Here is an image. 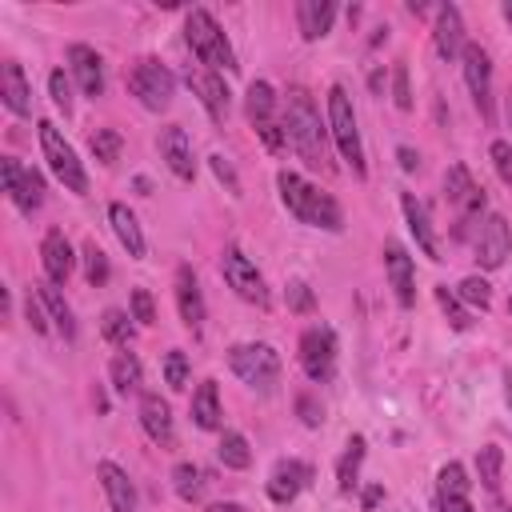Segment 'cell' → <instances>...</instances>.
<instances>
[{
    "instance_id": "obj_1",
    "label": "cell",
    "mask_w": 512,
    "mask_h": 512,
    "mask_svg": "<svg viewBox=\"0 0 512 512\" xmlns=\"http://www.w3.org/2000/svg\"><path fill=\"white\" fill-rule=\"evenodd\" d=\"M280 124H284V136L300 152L304 164L328 168V132L320 128V112H316V104H312V96L304 88H288Z\"/></svg>"
},
{
    "instance_id": "obj_2",
    "label": "cell",
    "mask_w": 512,
    "mask_h": 512,
    "mask_svg": "<svg viewBox=\"0 0 512 512\" xmlns=\"http://www.w3.org/2000/svg\"><path fill=\"white\" fill-rule=\"evenodd\" d=\"M276 188H280V200H284V208L300 220V224H308V228H324V232H340L344 228V212H340V204L328 196V192H320L316 184H308L304 176H296V172H276Z\"/></svg>"
},
{
    "instance_id": "obj_3",
    "label": "cell",
    "mask_w": 512,
    "mask_h": 512,
    "mask_svg": "<svg viewBox=\"0 0 512 512\" xmlns=\"http://www.w3.org/2000/svg\"><path fill=\"white\" fill-rule=\"evenodd\" d=\"M184 40H188V48H192V56L200 60V64H208V72H236V52H232V44H228V36L220 32V24L212 20V12H204V8H192L188 16H184Z\"/></svg>"
},
{
    "instance_id": "obj_4",
    "label": "cell",
    "mask_w": 512,
    "mask_h": 512,
    "mask_svg": "<svg viewBox=\"0 0 512 512\" xmlns=\"http://www.w3.org/2000/svg\"><path fill=\"white\" fill-rule=\"evenodd\" d=\"M328 136L336 140L340 156L352 164L356 176H364V148H360V128H356V112H352V100H348V88L344 84H332L328 88Z\"/></svg>"
},
{
    "instance_id": "obj_5",
    "label": "cell",
    "mask_w": 512,
    "mask_h": 512,
    "mask_svg": "<svg viewBox=\"0 0 512 512\" xmlns=\"http://www.w3.org/2000/svg\"><path fill=\"white\" fill-rule=\"evenodd\" d=\"M40 148H44V160H48L52 176H56V180H60L68 192L84 196V192H88V176H84V164L76 160V148L64 140V132H60L52 120H40Z\"/></svg>"
},
{
    "instance_id": "obj_6",
    "label": "cell",
    "mask_w": 512,
    "mask_h": 512,
    "mask_svg": "<svg viewBox=\"0 0 512 512\" xmlns=\"http://www.w3.org/2000/svg\"><path fill=\"white\" fill-rule=\"evenodd\" d=\"M228 364L256 392H272L276 380H280V356H276L272 344H236L228 352Z\"/></svg>"
},
{
    "instance_id": "obj_7",
    "label": "cell",
    "mask_w": 512,
    "mask_h": 512,
    "mask_svg": "<svg viewBox=\"0 0 512 512\" xmlns=\"http://www.w3.org/2000/svg\"><path fill=\"white\" fill-rule=\"evenodd\" d=\"M128 92L148 108V112H164L176 96V76L156 60V56H144L132 76H128Z\"/></svg>"
},
{
    "instance_id": "obj_8",
    "label": "cell",
    "mask_w": 512,
    "mask_h": 512,
    "mask_svg": "<svg viewBox=\"0 0 512 512\" xmlns=\"http://www.w3.org/2000/svg\"><path fill=\"white\" fill-rule=\"evenodd\" d=\"M244 112H248V124L256 128V136L264 140V148L280 152L284 148V124L276 120V92L268 80H256L248 84V96H244Z\"/></svg>"
},
{
    "instance_id": "obj_9",
    "label": "cell",
    "mask_w": 512,
    "mask_h": 512,
    "mask_svg": "<svg viewBox=\"0 0 512 512\" xmlns=\"http://www.w3.org/2000/svg\"><path fill=\"white\" fill-rule=\"evenodd\" d=\"M220 276L228 280V288H232L240 300H248V304H256V308H268L264 276H260V268H256L236 244H228V248L220 252Z\"/></svg>"
},
{
    "instance_id": "obj_10",
    "label": "cell",
    "mask_w": 512,
    "mask_h": 512,
    "mask_svg": "<svg viewBox=\"0 0 512 512\" xmlns=\"http://www.w3.org/2000/svg\"><path fill=\"white\" fill-rule=\"evenodd\" d=\"M444 196H448V204L456 208V220H460V228H456V236H464V228L472 224V220H480V212H484V188H476L472 184V176H468V168L464 164H452L448 172H444Z\"/></svg>"
},
{
    "instance_id": "obj_11",
    "label": "cell",
    "mask_w": 512,
    "mask_h": 512,
    "mask_svg": "<svg viewBox=\"0 0 512 512\" xmlns=\"http://www.w3.org/2000/svg\"><path fill=\"white\" fill-rule=\"evenodd\" d=\"M0 172H4V192H8V200H12L24 216H32V212L44 204V176H40L36 168H24L16 156H4V160H0Z\"/></svg>"
},
{
    "instance_id": "obj_12",
    "label": "cell",
    "mask_w": 512,
    "mask_h": 512,
    "mask_svg": "<svg viewBox=\"0 0 512 512\" xmlns=\"http://www.w3.org/2000/svg\"><path fill=\"white\" fill-rule=\"evenodd\" d=\"M300 368L316 384H324L332 376V368H336V336H332V328H324V324L304 328V336H300Z\"/></svg>"
},
{
    "instance_id": "obj_13",
    "label": "cell",
    "mask_w": 512,
    "mask_h": 512,
    "mask_svg": "<svg viewBox=\"0 0 512 512\" xmlns=\"http://www.w3.org/2000/svg\"><path fill=\"white\" fill-rule=\"evenodd\" d=\"M460 60H464V84L472 92L476 112L484 120H492V60H488V52L480 44H464Z\"/></svg>"
},
{
    "instance_id": "obj_14",
    "label": "cell",
    "mask_w": 512,
    "mask_h": 512,
    "mask_svg": "<svg viewBox=\"0 0 512 512\" xmlns=\"http://www.w3.org/2000/svg\"><path fill=\"white\" fill-rule=\"evenodd\" d=\"M508 252H512L508 220H504L500 212H492V216L480 224V232H476V264L492 272V268H500V264L508 260Z\"/></svg>"
},
{
    "instance_id": "obj_15",
    "label": "cell",
    "mask_w": 512,
    "mask_h": 512,
    "mask_svg": "<svg viewBox=\"0 0 512 512\" xmlns=\"http://www.w3.org/2000/svg\"><path fill=\"white\" fill-rule=\"evenodd\" d=\"M312 480V468L304 460H276V468L268 472V500L272 504H292Z\"/></svg>"
},
{
    "instance_id": "obj_16",
    "label": "cell",
    "mask_w": 512,
    "mask_h": 512,
    "mask_svg": "<svg viewBox=\"0 0 512 512\" xmlns=\"http://www.w3.org/2000/svg\"><path fill=\"white\" fill-rule=\"evenodd\" d=\"M468 488H472V480H468L464 464L448 460L440 468V476H436V504H440V512H472Z\"/></svg>"
},
{
    "instance_id": "obj_17",
    "label": "cell",
    "mask_w": 512,
    "mask_h": 512,
    "mask_svg": "<svg viewBox=\"0 0 512 512\" xmlns=\"http://www.w3.org/2000/svg\"><path fill=\"white\" fill-rule=\"evenodd\" d=\"M40 264H44V276L48 284H64L76 268V256H72V244L60 228H48L44 240H40Z\"/></svg>"
},
{
    "instance_id": "obj_18",
    "label": "cell",
    "mask_w": 512,
    "mask_h": 512,
    "mask_svg": "<svg viewBox=\"0 0 512 512\" xmlns=\"http://www.w3.org/2000/svg\"><path fill=\"white\" fill-rule=\"evenodd\" d=\"M96 476H100V488L112 504V512H140V496H136V484L128 480V472L112 460H100L96 464Z\"/></svg>"
},
{
    "instance_id": "obj_19",
    "label": "cell",
    "mask_w": 512,
    "mask_h": 512,
    "mask_svg": "<svg viewBox=\"0 0 512 512\" xmlns=\"http://www.w3.org/2000/svg\"><path fill=\"white\" fill-rule=\"evenodd\" d=\"M160 160L172 168V176H180V180H192L196 176V160H192V140H188V132L180 128V124H168L164 132H160Z\"/></svg>"
},
{
    "instance_id": "obj_20",
    "label": "cell",
    "mask_w": 512,
    "mask_h": 512,
    "mask_svg": "<svg viewBox=\"0 0 512 512\" xmlns=\"http://www.w3.org/2000/svg\"><path fill=\"white\" fill-rule=\"evenodd\" d=\"M140 428L148 432V440H156L160 448H168L176 440V428H172V408L160 392H140Z\"/></svg>"
},
{
    "instance_id": "obj_21",
    "label": "cell",
    "mask_w": 512,
    "mask_h": 512,
    "mask_svg": "<svg viewBox=\"0 0 512 512\" xmlns=\"http://www.w3.org/2000/svg\"><path fill=\"white\" fill-rule=\"evenodd\" d=\"M68 64H72V76H76V84H80L84 96H92V100L104 96V60H100L96 48L72 44L68 48Z\"/></svg>"
},
{
    "instance_id": "obj_22",
    "label": "cell",
    "mask_w": 512,
    "mask_h": 512,
    "mask_svg": "<svg viewBox=\"0 0 512 512\" xmlns=\"http://www.w3.org/2000/svg\"><path fill=\"white\" fill-rule=\"evenodd\" d=\"M432 44L440 52V60H452L464 52V20H460V8L456 4H440L436 8V32H432Z\"/></svg>"
},
{
    "instance_id": "obj_23",
    "label": "cell",
    "mask_w": 512,
    "mask_h": 512,
    "mask_svg": "<svg viewBox=\"0 0 512 512\" xmlns=\"http://www.w3.org/2000/svg\"><path fill=\"white\" fill-rule=\"evenodd\" d=\"M384 272H388V284H392V292H396V304H400V308H412V300H416L412 256H408L400 244H388V248H384Z\"/></svg>"
},
{
    "instance_id": "obj_24",
    "label": "cell",
    "mask_w": 512,
    "mask_h": 512,
    "mask_svg": "<svg viewBox=\"0 0 512 512\" xmlns=\"http://www.w3.org/2000/svg\"><path fill=\"white\" fill-rule=\"evenodd\" d=\"M176 308H180L184 328L200 332V324H204V296H200V280H196V272L188 264L176 268Z\"/></svg>"
},
{
    "instance_id": "obj_25",
    "label": "cell",
    "mask_w": 512,
    "mask_h": 512,
    "mask_svg": "<svg viewBox=\"0 0 512 512\" xmlns=\"http://www.w3.org/2000/svg\"><path fill=\"white\" fill-rule=\"evenodd\" d=\"M188 84H192V92L200 96V104L208 108L212 120H224V116H228V104H232L228 96H232V92H228V84H224L220 72H192V68H188Z\"/></svg>"
},
{
    "instance_id": "obj_26",
    "label": "cell",
    "mask_w": 512,
    "mask_h": 512,
    "mask_svg": "<svg viewBox=\"0 0 512 512\" xmlns=\"http://www.w3.org/2000/svg\"><path fill=\"white\" fill-rule=\"evenodd\" d=\"M400 208H404L408 232L416 236L420 252H424L428 260H440V240H436V232H432V220H428V208L416 200V192H404V196H400Z\"/></svg>"
},
{
    "instance_id": "obj_27",
    "label": "cell",
    "mask_w": 512,
    "mask_h": 512,
    "mask_svg": "<svg viewBox=\"0 0 512 512\" xmlns=\"http://www.w3.org/2000/svg\"><path fill=\"white\" fill-rule=\"evenodd\" d=\"M332 20H336V4L332 0H300L296 4V24H300V36L304 40H320L332 32Z\"/></svg>"
},
{
    "instance_id": "obj_28",
    "label": "cell",
    "mask_w": 512,
    "mask_h": 512,
    "mask_svg": "<svg viewBox=\"0 0 512 512\" xmlns=\"http://www.w3.org/2000/svg\"><path fill=\"white\" fill-rule=\"evenodd\" d=\"M0 96H4L8 112H16V116L32 112V88H28L24 68L16 60H4V68H0Z\"/></svg>"
},
{
    "instance_id": "obj_29",
    "label": "cell",
    "mask_w": 512,
    "mask_h": 512,
    "mask_svg": "<svg viewBox=\"0 0 512 512\" xmlns=\"http://www.w3.org/2000/svg\"><path fill=\"white\" fill-rule=\"evenodd\" d=\"M108 220H112L116 240L128 248V256H144V232H140V224H136V212L116 200V204H108Z\"/></svg>"
},
{
    "instance_id": "obj_30",
    "label": "cell",
    "mask_w": 512,
    "mask_h": 512,
    "mask_svg": "<svg viewBox=\"0 0 512 512\" xmlns=\"http://www.w3.org/2000/svg\"><path fill=\"white\" fill-rule=\"evenodd\" d=\"M220 392H216V380H204L196 392H192V424L196 428H204V432H212V428H220Z\"/></svg>"
},
{
    "instance_id": "obj_31",
    "label": "cell",
    "mask_w": 512,
    "mask_h": 512,
    "mask_svg": "<svg viewBox=\"0 0 512 512\" xmlns=\"http://www.w3.org/2000/svg\"><path fill=\"white\" fill-rule=\"evenodd\" d=\"M36 296L44 300L48 320L56 324V332H60L64 340H72V336H76V320H72V308H68V300L60 296V288H56V284H36Z\"/></svg>"
},
{
    "instance_id": "obj_32",
    "label": "cell",
    "mask_w": 512,
    "mask_h": 512,
    "mask_svg": "<svg viewBox=\"0 0 512 512\" xmlns=\"http://www.w3.org/2000/svg\"><path fill=\"white\" fill-rule=\"evenodd\" d=\"M108 376H112V388H116L120 396H132V392H140V384H144V368H140V360H136L132 352H116L112 364H108Z\"/></svg>"
},
{
    "instance_id": "obj_33",
    "label": "cell",
    "mask_w": 512,
    "mask_h": 512,
    "mask_svg": "<svg viewBox=\"0 0 512 512\" xmlns=\"http://www.w3.org/2000/svg\"><path fill=\"white\" fill-rule=\"evenodd\" d=\"M360 464H364V436H352L344 444V456L336 460V488L348 496L356 488V476H360Z\"/></svg>"
},
{
    "instance_id": "obj_34",
    "label": "cell",
    "mask_w": 512,
    "mask_h": 512,
    "mask_svg": "<svg viewBox=\"0 0 512 512\" xmlns=\"http://www.w3.org/2000/svg\"><path fill=\"white\" fill-rule=\"evenodd\" d=\"M476 476H480V484H484L488 492L500 488V480H504V448H500V444H484V448L476 452Z\"/></svg>"
},
{
    "instance_id": "obj_35",
    "label": "cell",
    "mask_w": 512,
    "mask_h": 512,
    "mask_svg": "<svg viewBox=\"0 0 512 512\" xmlns=\"http://www.w3.org/2000/svg\"><path fill=\"white\" fill-rule=\"evenodd\" d=\"M216 456H220V464H224V468H236V472H244V468L252 464L248 440H244L240 432H224V436H220V444H216Z\"/></svg>"
},
{
    "instance_id": "obj_36",
    "label": "cell",
    "mask_w": 512,
    "mask_h": 512,
    "mask_svg": "<svg viewBox=\"0 0 512 512\" xmlns=\"http://www.w3.org/2000/svg\"><path fill=\"white\" fill-rule=\"evenodd\" d=\"M172 488H176V496L180 500H200V492H204V472L192 464V460H180L176 468H172Z\"/></svg>"
},
{
    "instance_id": "obj_37",
    "label": "cell",
    "mask_w": 512,
    "mask_h": 512,
    "mask_svg": "<svg viewBox=\"0 0 512 512\" xmlns=\"http://www.w3.org/2000/svg\"><path fill=\"white\" fill-rule=\"evenodd\" d=\"M100 332H104V340L128 348V344H132V316L120 312V308H108V312L100 316Z\"/></svg>"
},
{
    "instance_id": "obj_38",
    "label": "cell",
    "mask_w": 512,
    "mask_h": 512,
    "mask_svg": "<svg viewBox=\"0 0 512 512\" xmlns=\"http://www.w3.org/2000/svg\"><path fill=\"white\" fill-rule=\"evenodd\" d=\"M120 148H124V140H120L116 128H96V132H92V156H96L100 164H116V160H120Z\"/></svg>"
},
{
    "instance_id": "obj_39",
    "label": "cell",
    "mask_w": 512,
    "mask_h": 512,
    "mask_svg": "<svg viewBox=\"0 0 512 512\" xmlns=\"http://www.w3.org/2000/svg\"><path fill=\"white\" fill-rule=\"evenodd\" d=\"M436 304H440V312L448 316V324H452L456 332L472 328V320H468V312H464L460 296H456V292H448V284H436Z\"/></svg>"
},
{
    "instance_id": "obj_40",
    "label": "cell",
    "mask_w": 512,
    "mask_h": 512,
    "mask_svg": "<svg viewBox=\"0 0 512 512\" xmlns=\"http://www.w3.org/2000/svg\"><path fill=\"white\" fill-rule=\"evenodd\" d=\"M456 296H460L464 304H472V308H480V312H484V308L492 304V284H488L484 276H464V280H460V288H456Z\"/></svg>"
},
{
    "instance_id": "obj_41",
    "label": "cell",
    "mask_w": 512,
    "mask_h": 512,
    "mask_svg": "<svg viewBox=\"0 0 512 512\" xmlns=\"http://www.w3.org/2000/svg\"><path fill=\"white\" fill-rule=\"evenodd\" d=\"M80 256H84V276H88V284H96V288H100V284L108 280V256L100 252V244H96V240H88Z\"/></svg>"
},
{
    "instance_id": "obj_42",
    "label": "cell",
    "mask_w": 512,
    "mask_h": 512,
    "mask_svg": "<svg viewBox=\"0 0 512 512\" xmlns=\"http://www.w3.org/2000/svg\"><path fill=\"white\" fill-rule=\"evenodd\" d=\"M164 384L176 388V392L188 384V356H184L180 348H172V352L164 356Z\"/></svg>"
},
{
    "instance_id": "obj_43",
    "label": "cell",
    "mask_w": 512,
    "mask_h": 512,
    "mask_svg": "<svg viewBox=\"0 0 512 512\" xmlns=\"http://www.w3.org/2000/svg\"><path fill=\"white\" fill-rule=\"evenodd\" d=\"M488 156H492V168H496V176H500L504 184H512V144H508V140H492Z\"/></svg>"
},
{
    "instance_id": "obj_44",
    "label": "cell",
    "mask_w": 512,
    "mask_h": 512,
    "mask_svg": "<svg viewBox=\"0 0 512 512\" xmlns=\"http://www.w3.org/2000/svg\"><path fill=\"white\" fill-rule=\"evenodd\" d=\"M392 100H396V108H400V112H408V108H412V92H408V64H404V60L392 68Z\"/></svg>"
},
{
    "instance_id": "obj_45",
    "label": "cell",
    "mask_w": 512,
    "mask_h": 512,
    "mask_svg": "<svg viewBox=\"0 0 512 512\" xmlns=\"http://www.w3.org/2000/svg\"><path fill=\"white\" fill-rule=\"evenodd\" d=\"M48 92H52V104H56V108L72 112V84H68V76H64L60 68L48 76Z\"/></svg>"
},
{
    "instance_id": "obj_46",
    "label": "cell",
    "mask_w": 512,
    "mask_h": 512,
    "mask_svg": "<svg viewBox=\"0 0 512 512\" xmlns=\"http://www.w3.org/2000/svg\"><path fill=\"white\" fill-rule=\"evenodd\" d=\"M24 316H28V328H32L36 336H44V332H48V308H44V300H40V296H32V292H28V300H24Z\"/></svg>"
},
{
    "instance_id": "obj_47",
    "label": "cell",
    "mask_w": 512,
    "mask_h": 512,
    "mask_svg": "<svg viewBox=\"0 0 512 512\" xmlns=\"http://www.w3.org/2000/svg\"><path fill=\"white\" fill-rule=\"evenodd\" d=\"M132 320H140V324H152L156 320V304H152V292L148 288H132Z\"/></svg>"
},
{
    "instance_id": "obj_48",
    "label": "cell",
    "mask_w": 512,
    "mask_h": 512,
    "mask_svg": "<svg viewBox=\"0 0 512 512\" xmlns=\"http://www.w3.org/2000/svg\"><path fill=\"white\" fill-rule=\"evenodd\" d=\"M208 164H212V172H216V180H220V184H228V192H232V196H240V180H236V172H232V164H228L224 156H208Z\"/></svg>"
},
{
    "instance_id": "obj_49",
    "label": "cell",
    "mask_w": 512,
    "mask_h": 512,
    "mask_svg": "<svg viewBox=\"0 0 512 512\" xmlns=\"http://www.w3.org/2000/svg\"><path fill=\"white\" fill-rule=\"evenodd\" d=\"M288 308H292V312H308V308H312V288H308L304 280H292V284H288Z\"/></svg>"
},
{
    "instance_id": "obj_50",
    "label": "cell",
    "mask_w": 512,
    "mask_h": 512,
    "mask_svg": "<svg viewBox=\"0 0 512 512\" xmlns=\"http://www.w3.org/2000/svg\"><path fill=\"white\" fill-rule=\"evenodd\" d=\"M296 408H300V420H304L308 428H316V424H320V408H316V400H312V396H300V400H296Z\"/></svg>"
},
{
    "instance_id": "obj_51",
    "label": "cell",
    "mask_w": 512,
    "mask_h": 512,
    "mask_svg": "<svg viewBox=\"0 0 512 512\" xmlns=\"http://www.w3.org/2000/svg\"><path fill=\"white\" fill-rule=\"evenodd\" d=\"M396 156H400V168H404V172H416V164H420V156H416L412 148H396Z\"/></svg>"
},
{
    "instance_id": "obj_52",
    "label": "cell",
    "mask_w": 512,
    "mask_h": 512,
    "mask_svg": "<svg viewBox=\"0 0 512 512\" xmlns=\"http://www.w3.org/2000/svg\"><path fill=\"white\" fill-rule=\"evenodd\" d=\"M380 496H384V488H380V484H372V488L364 492V508H376V504H380Z\"/></svg>"
},
{
    "instance_id": "obj_53",
    "label": "cell",
    "mask_w": 512,
    "mask_h": 512,
    "mask_svg": "<svg viewBox=\"0 0 512 512\" xmlns=\"http://www.w3.org/2000/svg\"><path fill=\"white\" fill-rule=\"evenodd\" d=\"M208 512H248L244 504H236V500H220V504H212Z\"/></svg>"
},
{
    "instance_id": "obj_54",
    "label": "cell",
    "mask_w": 512,
    "mask_h": 512,
    "mask_svg": "<svg viewBox=\"0 0 512 512\" xmlns=\"http://www.w3.org/2000/svg\"><path fill=\"white\" fill-rule=\"evenodd\" d=\"M504 396H508V408H512V372H504Z\"/></svg>"
},
{
    "instance_id": "obj_55",
    "label": "cell",
    "mask_w": 512,
    "mask_h": 512,
    "mask_svg": "<svg viewBox=\"0 0 512 512\" xmlns=\"http://www.w3.org/2000/svg\"><path fill=\"white\" fill-rule=\"evenodd\" d=\"M504 20H508V28H512V0H504Z\"/></svg>"
},
{
    "instance_id": "obj_56",
    "label": "cell",
    "mask_w": 512,
    "mask_h": 512,
    "mask_svg": "<svg viewBox=\"0 0 512 512\" xmlns=\"http://www.w3.org/2000/svg\"><path fill=\"white\" fill-rule=\"evenodd\" d=\"M508 124H512V100H508Z\"/></svg>"
},
{
    "instance_id": "obj_57",
    "label": "cell",
    "mask_w": 512,
    "mask_h": 512,
    "mask_svg": "<svg viewBox=\"0 0 512 512\" xmlns=\"http://www.w3.org/2000/svg\"><path fill=\"white\" fill-rule=\"evenodd\" d=\"M496 512H512V508H508V504H500V508H496Z\"/></svg>"
}]
</instances>
